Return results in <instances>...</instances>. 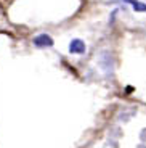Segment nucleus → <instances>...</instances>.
<instances>
[{"label":"nucleus","instance_id":"obj_2","mask_svg":"<svg viewBox=\"0 0 146 148\" xmlns=\"http://www.w3.org/2000/svg\"><path fill=\"white\" fill-rule=\"evenodd\" d=\"M34 42H35V45H39V47H47V45L53 44V40H51L48 36H39Z\"/></svg>","mask_w":146,"mask_h":148},{"label":"nucleus","instance_id":"obj_1","mask_svg":"<svg viewBox=\"0 0 146 148\" xmlns=\"http://www.w3.org/2000/svg\"><path fill=\"white\" fill-rule=\"evenodd\" d=\"M71 52L72 53H84L85 52V45L82 40H72L71 42Z\"/></svg>","mask_w":146,"mask_h":148}]
</instances>
